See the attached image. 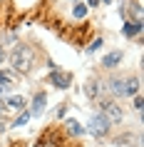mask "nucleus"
Returning a JSON list of instances; mask_svg holds the SVG:
<instances>
[{
    "mask_svg": "<svg viewBox=\"0 0 144 147\" xmlns=\"http://www.w3.org/2000/svg\"><path fill=\"white\" fill-rule=\"evenodd\" d=\"M107 90H109L112 95H122V97H127V95H137L139 82H137V80H119V78H112V80H107Z\"/></svg>",
    "mask_w": 144,
    "mask_h": 147,
    "instance_id": "1",
    "label": "nucleus"
},
{
    "mask_svg": "<svg viewBox=\"0 0 144 147\" xmlns=\"http://www.w3.org/2000/svg\"><path fill=\"white\" fill-rule=\"evenodd\" d=\"M10 62L15 70H27L32 65V50L27 45H15V50L10 53Z\"/></svg>",
    "mask_w": 144,
    "mask_h": 147,
    "instance_id": "2",
    "label": "nucleus"
},
{
    "mask_svg": "<svg viewBox=\"0 0 144 147\" xmlns=\"http://www.w3.org/2000/svg\"><path fill=\"white\" fill-rule=\"evenodd\" d=\"M87 132H90L92 137H107V132H109V120H107L102 112L90 117V122H87Z\"/></svg>",
    "mask_w": 144,
    "mask_h": 147,
    "instance_id": "3",
    "label": "nucleus"
},
{
    "mask_svg": "<svg viewBox=\"0 0 144 147\" xmlns=\"http://www.w3.org/2000/svg\"><path fill=\"white\" fill-rule=\"evenodd\" d=\"M102 110H104L102 115H104L107 120H109V125H112V122H122V117H124V112H122V107L117 105V102L104 100V102H102Z\"/></svg>",
    "mask_w": 144,
    "mask_h": 147,
    "instance_id": "4",
    "label": "nucleus"
},
{
    "mask_svg": "<svg viewBox=\"0 0 144 147\" xmlns=\"http://www.w3.org/2000/svg\"><path fill=\"white\" fill-rule=\"evenodd\" d=\"M70 75L67 72H62V70H57V67H52V72H50V82H52L55 87H60V90H67L70 87Z\"/></svg>",
    "mask_w": 144,
    "mask_h": 147,
    "instance_id": "5",
    "label": "nucleus"
},
{
    "mask_svg": "<svg viewBox=\"0 0 144 147\" xmlns=\"http://www.w3.org/2000/svg\"><path fill=\"white\" fill-rule=\"evenodd\" d=\"M13 87H15V75L10 70H0V95L10 92Z\"/></svg>",
    "mask_w": 144,
    "mask_h": 147,
    "instance_id": "6",
    "label": "nucleus"
},
{
    "mask_svg": "<svg viewBox=\"0 0 144 147\" xmlns=\"http://www.w3.org/2000/svg\"><path fill=\"white\" fill-rule=\"evenodd\" d=\"M122 60V50H112V53H107L104 57H102V65L104 67H117Z\"/></svg>",
    "mask_w": 144,
    "mask_h": 147,
    "instance_id": "7",
    "label": "nucleus"
},
{
    "mask_svg": "<svg viewBox=\"0 0 144 147\" xmlns=\"http://www.w3.org/2000/svg\"><path fill=\"white\" fill-rule=\"evenodd\" d=\"M139 32H142V23H124L122 25V35H124V38H134V35H139Z\"/></svg>",
    "mask_w": 144,
    "mask_h": 147,
    "instance_id": "8",
    "label": "nucleus"
},
{
    "mask_svg": "<svg viewBox=\"0 0 144 147\" xmlns=\"http://www.w3.org/2000/svg\"><path fill=\"white\" fill-rule=\"evenodd\" d=\"M45 102H47V95H45V92H38V95H35V100H32L30 115H40V112L45 110Z\"/></svg>",
    "mask_w": 144,
    "mask_h": 147,
    "instance_id": "9",
    "label": "nucleus"
},
{
    "mask_svg": "<svg viewBox=\"0 0 144 147\" xmlns=\"http://www.w3.org/2000/svg\"><path fill=\"white\" fill-rule=\"evenodd\" d=\"M5 107L10 110H25V97H20V95H13V97H8V102H3Z\"/></svg>",
    "mask_w": 144,
    "mask_h": 147,
    "instance_id": "10",
    "label": "nucleus"
},
{
    "mask_svg": "<svg viewBox=\"0 0 144 147\" xmlns=\"http://www.w3.org/2000/svg\"><path fill=\"white\" fill-rule=\"evenodd\" d=\"M67 130H70V135H82L84 127L77 122V120H72V117H70V120H67Z\"/></svg>",
    "mask_w": 144,
    "mask_h": 147,
    "instance_id": "11",
    "label": "nucleus"
},
{
    "mask_svg": "<svg viewBox=\"0 0 144 147\" xmlns=\"http://www.w3.org/2000/svg\"><path fill=\"white\" fill-rule=\"evenodd\" d=\"M72 15H75L77 20H82V18L87 15V5H84V3H75V8H72Z\"/></svg>",
    "mask_w": 144,
    "mask_h": 147,
    "instance_id": "12",
    "label": "nucleus"
},
{
    "mask_svg": "<svg viewBox=\"0 0 144 147\" xmlns=\"http://www.w3.org/2000/svg\"><path fill=\"white\" fill-rule=\"evenodd\" d=\"M30 117H32V115H30V110H23V112H20V117H17L13 125H15V127H23V125L30 122Z\"/></svg>",
    "mask_w": 144,
    "mask_h": 147,
    "instance_id": "13",
    "label": "nucleus"
},
{
    "mask_svg": "<svg viewBox=\"0 0 144 147\" xmlns=\"http://www.w3.org/2000/svg\"><path fill=\"white\" fill-rule=\"evenodd\" d=\"M84 95H87V97H94V95H97V80H90V82L84 85Z\"/></svg>",
    "mask_w": 144,
    "mask_h": 147,
    "instance_id": "14",
    "label": "nucleus"
},
{
    "mask_svg": "<svg viewBox=\"0 0 144 147\" xmlns=\"http://www.w3.org/2000/svg\"><path fill=\"white\" fill-rule=\"evenodd\" d=\"M99 47H102V40H94V42H92V45L87 47V53H97Z\"/></svg>",
    "mask_w": 144,
    "mask_h": 147,
    "instance_id": "15",
    "label": "nucleus"
},
{
    "mask_svg": "<svg viewBox=\"0 0 144 147\" xmlns=\"http://www.w3.org/2000/svg\"><path fill=\"white\" fill-rule=\"evenodd\" d=\"M5 60V53H3V45H0V62Z\"/></svg>",
    "mask_w": 144,
    "mask_h": 147,
    "instance_id": "16",
    "label": "nucleus"
},
{
    "mask_svg": "<svg viewBox=\"0 0 144 147\" xmlns=\"http://www.w3.org/2000/svg\"><path fill=\"white\" fill-rule=\"evenodd\" d=\"M102 3H107V5H109V3H112V0H99V5H102Z\"/></svg>",
    "mask_w": 144,
    "mask_h": 147,
    "instance_id": "17",
    "label": "nucleus"
},
{
    "mask_svg": "<svg viewBox=\"0 0 144 147\" xmlns=\"http://www.w3.org/2000/svg\"><path fill=\"white\" fill-rule=\"evenodd\" d=\"M3 110H5V105H3V102H0V115H3Z\"/></svg>",
    "mask_w": 144,
    "mask_h": 147,
    "instance_id": "18",
    "label": "nucleus"
}]
</instances>
